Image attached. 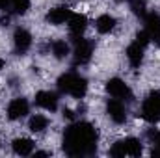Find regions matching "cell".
Returning <instances> with one entry per match:
<instances>
[{
  "instance_id": "obj_1",
  "label": "cell",
  "mask_w": 160,
  "mask_h": 158,
  "mask_svg": "<svg viewBox=\"0 0 160 158\" xmlns=\"http://www.w3.org/2000/svg\"><path fill=\"white\" fill-rule=\"evenodd\" d=\"M97 130L89 123L80 121L67 126L63 134V151L69 156H89L97 151Z\"/></svg>"
},
{
  "instance_id": "obj_2",
  "label": "cell",
  "mask_w": 160,
  "mask_h": 158,
  "mask_svg": "<svg viewBox=\"0 0 160 158\" xmlns=\"http://www.w3.org/2000/svg\"><path fill=\"white\" fill-rule=\"evenodd\" d=\"M58 87L62 93L73 95L75 99H82L88 91V80L77 73H65L58 78Z\"/></svg>"
},
{
  "instance_id": "obj_3",
  "label": "cell",
  "mask_w": 160,
  "mask_h": 158,
  "mask_svg": "<svg viewBox=\"0 0 160 158\" xmlns=\"http://www.w3.org/2000/svg\"><path fill=\"white\" fill-rule=\"evenodd\" d=\"M142 151H143V147H142L140 140H136V138H125V140L114 143V147L110 149V155L116 158H121V156H125V155L127 156H140Z\"/></svg>"
},
{
  "instance_id": "obj_4",
  "label": "cell",
  "mask_w": 160,
  "mask_h": 158,
  "mask_svg": "<svg viewBox=\"0 0 160 158\" xmlns=\"http://www.w3.org/2000/svg\"><path fill=\"white\" fill-rule=\"evenodd\" d=\"M142 117L147 123H158L160 121V91H153L147 95L142 106Z\"/></svg>"
},
{
  "instance_id": "obj_5",
  "label": "cell",
  "mask_w": 160,
  "mask_h": 158,
  "mask_svg": "<svg viewBox=\"0 0 160 158\" xmlns=\"http://www.w3.org/2000/svg\"><path fill=\"white\" fill-rule=\"evenodd\" d=\"M73 43H75V50H73V54H75V63H77V65H86V63L91 60L93 45L88 39H84L82 36H75Z\"/></svg>"
},
{
  "instance_id": "obj_6",
  "label": "cell",
  "mask_w": 160,
  "mask_h": 158,
  "mask_svg": "<svg viewBox=\"0 0 160 158\" xmlns=\"http://www.w3.org/2000/svg\"><path fill=\"white\" fill-rule=\"evenodd\" d=\"M106 91L119 101H132V91L130 87L123 82L121 78H110L106 82Z\"/></svg>"
},
{
  "instance_id": "obj_7",
  "label": "cell",
  "mask_w": 160,
  "mask_h": 158,
  "mask_svg": "<svg viewBox=\"0 0 160 158\" xmlns=\"http://www.w3.org/2000/svg\"><path fill=\"white\" fill-rule=\"evenodd\" d=\"M13 45H15V52L19 56L26 54L28 48L32 47V36H30V32L24 30V28H17L15 34H13Z\"/></svg>"
},
{
  "instance_id": "obj_8",
  "label": "cell",
  "mask_w": 160,
  "mask_h": 158,
  "mask_svg": "<svg viewBox=\"0 0 160 158\" xmlns=\"http://www.w3.org/2000/svg\"><path fill=\"white\" fill-rule=\"evenodd\" d=\"M28 110H30V106H28V101L26 99H22V97L13 99L8 104V117L11 119V121H17V119L24 117L28 114Z\"/></svg>"
},
{
  "instance_id": "obj_9",
  "label": "cell",
  "mask_w": 160,
  "mask_h": 158,
  "mask_svg": "<svg viewBox=\"0 0 160 158\" xmlns=\"http://www.w3.org/2000/svg\"><path fill=\"white\" fill-rule=\"evenodd\" d=\"M106 112H108V116L110 119L114 121V123H125L127 121V108H125V104L121 102L119 99H112V101H108V104H106Z\"/></svg>"
},
{
  "instance_id": "obj_10",
  "label": "cell",
  "mask_w": 160,
  "mask_h": 158,
  "mask_svg": "<svg viewBox=\"0 0 160 158\" xmlns=\"http://www.w3.org/2000/svg\"><path fill=\"white\" fill-rule=\"evenodd\" d=\"M36 104L43 108V110H48V112H54L58 108V97L56 93L52 91H39L36 95Z\"/></svg>"
},
{
  "instance_id": "obj_11",
  "label": "cell",
  "mask_w": 160,
  "mask_h": 158,
  "mask_svg": "<svg viewBox=\"0 0 160 158\" xmlns=\"http://www.w3.org/2000/svg\"><path fill=\"white\" fill-rule=\"evenodd\" d=\"M69 17H71V9L67 6H58V7H54L47 13V21L54 26L63 24L65 21H69Z\"/></svg>"
},
{
  "instance_id": "obj_12",
  "label": "cell",
  "mask_w": 160,
  "mask_h": 158,
  "mask_svg": "<svg viewBox=\"0 0 160 158\" xmlns=\"http://www.w3.org/2000/svg\"><path fill=\"white\" fill-rule=\"evenodd\" d=\"M143 50H145V47H142L138 41H134V43L128 45L127 58H128V62H130L132 67H140L142 65V62H143Z\"/></svg>"
},
{
  "instance_id": "obj_13",
  "label": "cell",
  "mask_w": 160,
  "mask_h": 158,
  "mask_svg": "<svg viewBox=\"0 0 160 158\" xmlns=\"http://www.w3.org/2000/svg\"><path fill=\"white\" fill-rule=\"evenodd\" d=\"M67 22H69V30H71L73 36H82L88 28V19L82 13H71Z\"/></svg>"
},
{
  "instance_id": "obj_14",
  "label": "cell",
  "mask_w": 160,
  "mask_h": 158,
  "mask_svg": "<svg viewBox=\"0 0 160 158\" xmlns=\"http://www.w3.org/2000/svg\"><path fill=\"white\" fill-rule=\"evenodd\" d=\"M11 145H13L15 155H21V156L32 155V153H34V147H36V143H34L30 138H17V140H13Z\"/></svg>"
},
{
  "instance_id": "obj_15",
  "label": "cell",
  "mask_w": 160,
  "mask_h": 158,
  "mask_svg": "<svg viewBox=\"0 0 160 158\" xmlns=\"http://www.w3.org/2000/svg\"><path fill=\"white\" fill-rule=\"evenodd\" d=\"M95 26H97V30L101 34H110L116 28V19L112 15H101L97 19V22H95Z\"/></svg>"
},
{
  "instance_id": "obj_16",
  "label": "cell",
  "mask_w": 160,
  "mask_h": 158,
  "mask_svg": "<svg viewBox=\"0 0 160 158\" xmlns=\"http://www.w3.org/2000/svg\"><path fill=\"white\" fill-rule=\"evenodd\" d=\"M143 24H145V28H143V30H147V32H149V36H151L155 30H158V28H160V15H158V13H155V11L145 13V15H143Z\"/></svg>"
},
{
  "instance_id": "obj_17",
  "label": "cell",
  "mask_w": 160,
  "mask_h": 158,
  "mask_svg": "<svg viewBox=\"0 0 160 158\" xmlns=\"http://www.w3.org/2000/svg\"><path fill=\"white\" fill-rule=\"evenodd\" d=\"M47 126H48V119L45 117V116H39V114H36L34 117H30V123H28V128H30L32 132L39 134V132H43V130H45Z\"/></svg>"
},
{
  "instance_id": "obj_18",
  "label": "cell",
  "mask_w": 160,
  "mask_h": 158,
  "mask_svg": "<svg viewBox=\"0 0 160 158\" xmlns=\"http://www.w3.org/2000/svg\"><path fill=\"white\" fill-rule=\"evenodd\" d=\"M50 48H52V54H54L56 60H63V58L69 54V45H67L65 41H62V39L54 41V43L50 45Z\"/></svg>"
},
{
  "instance_id": "obj_19",
  "label": "cell",
  "mask_w": 160,
  "mask_h": 158,
  "mask_svg": "<svg viewBox=\"0 0 160 158\" xmlns=\"http://www.w3.org/2000/svg\"><path fill=\"white\" fill-rule=\"evenodd\" d=\"M11 9L15 15H24L30 9V0H11Z\"/></svg>"
},
{
  "instance_id": "obj_20",
  "label": "cell",
  "mask_w": 160,
  "mask_h": 158,
  "mask_svg": "<svg viewBox=\"0 0 160 158\" xmlns=\"http://www.w3.org/2000/svg\"><path fill=\"white\" fill-rule=\"evenodd\" d=\"M145 7H147V0H130V9L134 15L143 17L145 15Z\"/></svg>"
},
{
  "instance_id": "obj_21",
  "label": "cell",
  "mask_w": 160,
  "mask_h": 158,
  "mask_svg": "<svg viewBox=\"0 0 160 158\" xmlns=\"http://www.w3.org/2000/svg\"><path fill=\"white\" fill-rule=\"evenodd\" d=\"M136 41H138L142 47H147V45L151 43V36H149V32H147V30H142V32H138Z\"/></svg>"
},
{
  "instance_id": "obj_22",
  "label": "cell",
  "mask_w": 160,
  "mask_h": 158,
  "mask_svg": "<svg viewBox=\"0 0 160 158\" xmlns=\"http://www.w3.org/2000/svg\"><path fill=\"white\" fill-rule=\"evenodd\" d=\"M147 136H149V140L155 143V147H160V130H151Z\"/></svg>"
},
{
  "instance_id": "obj_23",
  "label": "cell",
  "mask_w": 160,
  "mask_h": 158,
  "mask_svg": "<svg viewBox=\"0 0 160 158\" xmlns=\"http://www.w3.org/2000/svg\"><path fill=\"white\" fill-rule=\"evenodd\" d=\"M151 41H153L157 47H160V28H158V30H155V32L151 34Z\"/></svg>"
},
{
  "instance_id": "obj_24",
  "label": "cell",
  "mask_w": 160,
  "mask_h": 158,
  "mask_svg": "<svg viewBox=\"0 0 160 158\" xmlns=\"http://www.w3.org/2000/svg\"><path fill=\"white\" fill-rule=\"evenodd\" d=\"M11 6V0H0V9H8Z\"/></svg>"
},
{
  "instance_id": "obj_25",
  "label": "cell",
  "mask_w": 160,
  "mask_h": 158,
  "mask_svg": "<svg viewBox=\"0 0 160 158\" xmlns=\"http://www.w3.org/2000/svg\"><path fill=\"white\" fill-rule=\"evenodd\" d=\"M73 116H75V114H73L71 110H67V108L63 110V117H67V119H73Z\"/></svg>"
},
{
  "instance_id": "obj_26",
  "label": "cell",
  "mask_w": 160,
  "mask_h": 158,
  "mask_svg": "<svg viewBox=\"0 0 160 158\" xmlns=\"http://www.w3.org/2000/svg\"><path fill=\"white\" fill-rule=\"evenodd\" d=\"M151 155H153V156H155V158H157V156H160V147H155Z\"/></svg>"
},
{
  "instance_id": "obj_27",
  "label": "cell",
  "mask_w": 160,
  "mask_h": 158,
  "mask_svg": "<svg viewBox=\"0 0 160 158\" xmlns=\"http://www.w3.org/2000/svg\"><path fill=\"white\" fill-rule=\"evenodd\" d=\"M36 156H48V153H45V151H39V153H36Z\"/></svg>"
},
{
  "instance_id": "obj_28",
  "label": "cell",
  "mask_w": 160,
  "mask_h": 158,
  "mask_svg": "<svg viewBox=\"0 0 160 158\" xmlns=\"http://www.w3.org/2000/svg\"><path fill=\"white\" fill-rule=\"evenodd\" d=\"M4 65H6V62H4V58H0V69H4Z\"/></svg>"
},
{
  "instance_id": "obj_29",
  "label": "cell",
  "mask_w": 160,
  "mask_h": 158,
  "mask_svg": "<svg viewBox=\"0 0 160 158\" xmlns=\"http://www.w3.org/2000/svg\"><path fill=\"white\" fill-rule=\"evenodd\" d=\"M118 2H121V0H118Z\"/></svg>"
}]
</instances>
